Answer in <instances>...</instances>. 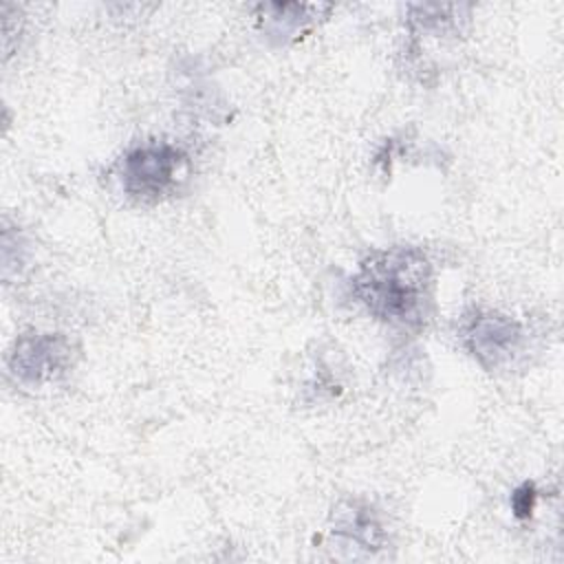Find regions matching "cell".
I'll use <instances>...</instances> for the list:
<instances>
[{"label": "cell", "instance_id": "obj_1", "mask_svg": "<svg viewBox=\"0 0 564 564\" xmlns=\"http://www.w3.org/2000/svg\"><path fill=\"white\" fill-rule=\"evenodd\" d=\"M427 262L414 249H394L368 260L357 278L361 302L379 317L410 322L427 300Z\"/></svg>", "mask_w": 564, "mask_h": 564}, {"label": "cell", "instance_id": "obj_2", "mask_svg": "<svg viewBox=\"0 0 564 564\" xmlns=\"http://www.w3.org/2000/svg\"><path fill=\"white\" fill-rule=\"evenodd\" d=\"M183 156L172 145H143L126 154L121 176L130 194L156 198L174 185Z\"/></svg>", "mask_w": 564, "mask_h": 564}, {"label": "cell", "instance_id": "obj_3", "mask_svg": "<svg viewBox=\"0 0 564 564\" xmlns=\"http://www.w3.org/2000/svg\"><path fill=\"white\" fill-rule=\"evenodd\" d=\"M520 335L518 324L494 313L474 315L463 333L469 350L480 361H489L491 366H500L502 361L511 359L513 352H518Z\"/></svg>", "mask_w": 564, "mask_h": 564}, {"label": "cell", "instance_id": "obj_4", "mask_svg": "<svg viewBox=\"0 0 564 564\" xmlns=\"http://www.w3.org/2000/svg\"><path fill=\"white\" fill-rule=\"evenodd\" d=\"M66 359V348L55 337H33L24 339L13 352V368L20 377L40 381L55 375Z\"/></svg>", "mask_w": 564, "mask_h": 564}]
</instances>
